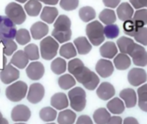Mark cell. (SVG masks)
Segmentation results:
<instances>
[{"label":"cell","mask_w":147,"mask_h":124,"mask_svg":"<svg viewBox=\"0 0 147 124\" xmlns=\"http://www.w3.org/2000/svg\"><path fill=\"white\" fill-rule=\"evenodd\" d=\"M104 35H105V37L108 39H114L118 37L119 35V26L114 23L106 25V27H104Z\"/></svg>","instance_id":"b9f144b4"},{"label":"cell","mask_w":147,"mask_h":124,"mask_svg":"<svg viewBox=\"0 0 147 124\" xmlns=\"http://www.w3.org/2000/svg\"><path fill=\"white\" fill-rule=\"evenodd\" d=\"M131 19L138 29L144 27V25L147 24V9L143 8L138 10L136 12H134Z\"/></svg>","instance_id":"836d02e7"},{"label":"cell","mask_w":147,"mask_h":124,"mask_svg":"<svg viewBox=\"0 0 147 124\" xmlns=\"http://www.w3.org/2000/svg\"><path fill=\"white\" fill-rule=\"evenodd\" d=\"M52 37L59 43H65L68 41L72 35L71 21L66 15L59 16L54 23V29L52 31Z\"/></svg>","instance_id":"7a4b0ae2"},{"label":"cell","mask_w":147,"mask_h":124,"mask_svg":"<svg viewBox=\"0 0 147 124\" xmlns=\"http://www.w3.org/2000/svg\"><path fill=\"white\" fill-rule=\"evenodd\" d=\"M15 39L20 45H26L30 41V34L26 29H20L17 30Z\"/></svg>","instance_id":"60d3db41"},{"label":"cell","mask_w":147,"mask_h":124,"mask_svg":"<svg viewBox=\"0 0 147 124\" xmlns=\"http://www.w3.org/2000/svg\"><path fill=\"white\" fill-rule=\"evenodd\" d=\"M16 33V24L6 16H0V42L6 39H14Z\"/></svg>","instance_id":"ba28073f"},{"label":"cell","mask_w":147,"mask_h":124,"mask_svg":"<svg viewBox=\"0 0 147 124\" xmlns=\"http://www.w3.org/2000/svg\"><path fill=\"white\" fill-rule=\"evenodd\" d=\"M67 70L76 80L83 85L86 89L94 91L97 88L100 83L98 75L85 67L80 59L75 58L71 59L67 64Z\"/></svg>","instance_id":"6da1fadb"},{"label":"cell","mask_w":147,"mask_h":124,"mask_svg":"<svg viewBox=\"0 0 147 124\" xmlns=\"http://www.w3.org/2000/svg\"><path fill=\"white\" fill-rule=\"evenodd\" d=\"M122 118L119 116H111L107 124H122Z\"/></svg>","instance_id":"681fc988"},{"label":"cell","mask_w":147,"mask_h":124,"mask_svg":"<svg viewBox=\"0 0 147 124\" xmlns=\"http://www.w3.org/2000/svg\"><path fill=\"white\" fill-rule=\"evenodd\" d=\"M100 20L106 25L113 24L116 21V14L112 9H104L99 15Z\"/></svg>","instance_id":"8d00e7d4"},{"label":"cell","mask_w":147,"mask_h":124,"mask_svg":"<svg viewBox=\"0 0 147 124\" xmlns=\"http://www.w3.org/2000/svg\"><path fill=\"white\" fill-rule=\"evenodd\" d=\"M38 1L42 2L43 4L48 5H55L59 2V0H38Z\"/></svg>","instance_id":"f5cc1de1"},{"label":"cell","mask_w":147,"mask_h":124,"mask_svg":"<svg viewBox=\"0 0 147 124\" xmlns=\"http://www.w3.org/2000/svg\"><path fill=\"white\" fill-rule=\"evenodd\" d=\"M76 84V80L70 73L60 76L58 79V85L62 90H69L73 88Z\"/></svg>","instance_id":"e575fe53"},{"label":"cell","mask_w":147,"mask_h":124,"mask_svg":"<svg viewBox=\"0 0 147 124\" xmlns=\"http://www.w3.org/2000/svg\"><path fill=\"white\" fill-rule=\"evenodd\" d=\"M49 33V27L43 22H36L30 27V35L35 40H41Z\"/></svg>","instance_id":"d6986e66"},{"label":"cell","mask_w":147,"mask_h":124,"mask_svg":"<svg viewBox=\"0 0 147 124\" xmlns=\"http://www.w3.org/2000/svg\"><path fill=\"white\" fill-rule=\"evenodd\" d=\"M119 97L123 100L126 108H133L137 104L138 97L136 91L132 89H124L119 92Z\"/></svg>","instance_id":"e0dca14e"},{"label":"cell","mask_w":147,"mask_h":124,"mask_svg":"<svg viewBox=\"0 0 147 124\" xmlns=\"http://www.w3.org/2000/svg\"><path fill=\"white\" fill-rule=\"evenodd\" d=\"M129 2L130 5L137 10L147 7V0H129Z\"/></svg>","instance_id":"bcb514c9"},{"label":"cell","mask_w":147,"mask_h":124,"mask_svg":"<svg viewBox=\"0 0 147 124\" xmlns=\"http://www.w3.org/2000/svg\"><path fill=\"white\" fill-rule=\"evenodd\" d=\"M42 4L38 0H29L25 3L24 11L30 17H37L42 11Z\"/></svg>","instance_id":"83f0119b"},{"label":"cell","mask_w":147,"mask_h":124,"mask_svg":"<svg viewBox=\"0 0 147 124\" xmlns=\"http://www.w3.org/2000/svg\"><path fill=\"white\" fill-rule=\"evenodd\" d=\"M107 108L110 113L114 115H119L124 112L125 106L122 99H120L119 97H114L107 103Z\"/></svg>","instance_id":"d4e9b609"},{"label":"cell","mask_w":147,"mask_h":124,"mask_svg":"<svg viewBox=\"0 0 147 124\" xmlns=\"http://www.w3.org/2000/svg\"><path fill=\"white\" fill-rule=\"evenodd\" d=\"M31 111L29 107L24 104H18L12 109L11 119L16 122H25L30 120Z\"/></svg>","instance_id":"7c38bea8"},{"label":"cell","mask_w":147,"mask_h":124,"mask_svg":"<svg viewBox=\"0 0 147 124\" xmlns=\"http://www.w3.org/2000/svg\"><path fill=\"white\" fill-rule=\"evenodd\" d=\"M133 37L138 43L142 44L143 46H147V28H139Z\"/></svg>","instance_id":"ee69618b"},{"label":"cell","mask_w":147,"mask_h":124,"mask_svg":"<svg viewBox=\"0 0 147 124\" xmlns=\"http://www.w3.org/2000/svg\"><path fill=\"white\" fill-rule=\"evenodd\" d=\"M0 124H9V121L4 117H0Z\"/></svg>","instance_id":"db71d44e"},{"label":"cell","mask_w":147,"mask_h":124,"mask_svg":"<svg viewBox=\"0 0 147 124\" xmlns=\"http://www.w3.org/2000/svg\"><path fill=\"white\" fill-rule=\"evenodd\" d=\"M116 13H117L119 19L125 22L126 20H130L132 18L133 14H134V10H133V7L129 3L125 2L118 5Z\"/></svg>","instance_id":"44dd1931"},{"label":"cell","mask_w":147,"mask_h":124,"mask_svg":"<svg viewBox=\"0 0 147 124\" xmlns=\"http://www.w3.org/2000/svg\"><path fill=\"white\" fill-rule=\"evenodd\" d=\"M19 77L20 73L18 69H17L11 63L7 64L0 72V79L5 85H9L15 82L19 79Z\"/></svg>","instance_id":"30bf717a"},{"label":"cell","mask_w":147,"mask_h":124,"mask_svg":"<svg viewBox=\"0 0 147 124\" xmlns=\"http://www.w3.org/2000/svg\"><path fill=\"white\" fill-rule=\"evenodd\" d=\"M123 29L125 35H128L129 36H134L137 30L138 29V28L136 26L135 23L132 21V19L130 20H126L124 22L123 24Z\"/></svg>","instance_id":"7bdbcfd3"},{"label":"cell","mask_w":147,"mask_h":124,"mask_svg":"<svg viewBox=\"0 0 147 124\" xmlns=\"http://www.w3.org/2000/svg\"><path fill=\"white\" fill-rule=\"evenodd\" d=\"M7 65V58L0 51V71Z\"/></svg>","instance_id":"f907efd6"},{"label":"cell","mask_w":147,"mask_h":124,"mask_svg":"<svg viewBox=\"0 0 147 124\" xmlns=\"http://www.w3.org/2000/svg\"><path fill=\"white\" fill-rule=\"evenodd\" d=\"M15 124H25L24 122H17V123H15Z\"/></svg>","instance_id":"9f6ffc18"},{"label":"cell","mask_w":147,"mask_h":124,"mask_svg":"<svg viewBox=\"0 0 147 124\" xmlns=\"http://www.w3.org/2000/svg\"><path fill=\"white\" fill-rule=\"evenodd\" d=\"M17 2H18V3H21V4H24V3H26L28 0H16Z\"/></svg>","instance_id":"11a10c76"},{"label":"cell","mask_w":147,"mask_h":124,"mask_svg":"<svg viewBox=\"0 0 147 124\" xmlns=\"http://www.w3.org/2000/svg\"><path fill=\"white\" fill-rule=\"evenodd\" d=\"M76 124H94L91 117H89L87 115H82L78 117Z\"/></svg>","instance_id":"7dc6e473"},{"label":"cell","mask_w":147,"mask_h":124,"mask_svg":"<svg viewBox=\"0 0 147 124\" xmlns=\"http://www.w3.org/2000/svg\"><path fill=\"white\" fill-rule=\"evenodd\" d=\"M79 17L83 22L88 23L95 18L96 13H95V11L94 8H92L90 6H85V7H82L80 9Z\"/></svg>","instance_id":"74e56055"},{"label":"cell","mask_w":147,"mask_h":124,"mask_svg":"<svg viewBox=\"0 0 147 124\" xmlns=\"http://www.w3.org/2000/svg\"><path fill=\"white\" fill-rule=\"evenodd\" d=\"M59 53L61 57L65 59H72L77 55V51L74 43L67 42L60 47Z\"/></svg>","instance_id":"f546056e"},{"label":"cell","mask_w":147,"mask_h":124,"mask_svg":"<svg viewBox=\"0 0 147 124\" xmlns=\"http://www.w3.org/2000/svg\"><path fill=\"white\" fill-rule=\"evenodd\" d=\"M50 68H51V71L55 74L61 75L67 70V62L64 59H62L61 57L56 58L51 62Z\"/></svg>","instance_id":"4dcf8cb0"},{"label":"cell","mask_w":147,"mask_h":124,"mask_svg":"<svg viewBox=\"0 0 147 124\" xmlns=\"http://www.w3.org/2000/svg\"><path fill=\"white\" fill-rule=\"evenodd\" d=\"M44 95L45 90L43 85L39 83H34L29 88V91L27 92V99L30 103L36 104L42 100Z\"/></svg>","instance_id":"8fae6325"},{"label":"cell","mask_w":147,"mask_h":124,"mask_svg":"<svg viewBox=\"0 0 147 124\" xmlns=\"http://www.w3.org/2000/svg\"><path fill=\"white\" fill-rule=\"evenodd\" d=\"M5 15L16 25H20L26 20L24 9L19 4L15 2H11L7 5L5 7Z\"/></svg>","instance_id":"52a82bcc"},{"label":"cell","mask_w":147,"mask_h":124,"mask_svg":"<svg viewBox=\"0 0 147 124\" xmlns=\"http://www.w3.org/2000/svg\"><path fill=\"white\" fill-rule=\"evenodd\" d=\"M67 97L73 110L81 112L85 109L87 104V94L82 87H75L71 89L67 93Z\"/></svg>","instance_id":"277c9868"},{"label":"cell","mask_w":147,"mask_h":124,"mask_svg":"<svg viewBox=\"0 0 147 124\" xmlns=\"http://www.w3.org/2000/svg\"><path fill=\"white\" fill-rule=\"evenodd\" d=\"M39 116L41 120L45 122H50L56 119L57 112L53 107H44L39 112Z\"/></svg>","instance_id":"d590c367"},{"label":"cell","mask_w":147,"mask_h":124,"mask_svg":"<svg viewBox=\"0 0 147 124\" xmlns=\"http://www.w3.org/2000/svg\"><path fill=\"white\" fill-rule=\"evenodd\" d=\"M24 53L26 54L27 58L29 59V60H37L40 58V53H39V49L37 47V46L36 44L30 43L29 45H27L24 49Z\"/></svg>","instance_id":"f35d334b"},{"label":"cell","mask_w":147,"mask_h":124,"mask_svg":"<svg viewBox=\"0 0 147 124\" xmlns=\"http://www.w3.org/2000/svg\"><path fill=\"white\" fill-rule=\"evenodd\" d=\"M96 94L100 99L107 101V100L111 99L113 97H114L115 89L112 84L108 82H104V83H101L97 88Z\"/></svg>","instance_id":"2e32d148"},{"label":"cell","mask_w":147,"mask_h":124,"mask_svg":"<svg viewBox=\"0 0 147 124\" xmlns=\"http://www.w3.org/2000/svg\"><path fill=\"white\" fill-rule=\"evenodd\" d=\"M122 124H139L138 120L134 117H126L124 119Z\"/></svg>","instance_id":"816d5d0a"},{"label":"cell","mask_w":147,"mask_h":124,"mask_svg":"<svg viewBox=\"0 0 147 124\" xmlns=\"http://www.w3.org/2000/svg\"><path fill=\"white\" fill-rule=\"evenodd\" d=\"M95 71L100 77L108 78L113 74L114 71V66L110 60L106 59H100L96 63Z\"/></svg>","instance_id":"9a60e30c"},{"label":"cell","mask_w":147,"mask_h":124,"mask_svg":"<svg viewBox=\"0 0 147 124\" xmlns=\"http://www.w3.org/2000/svg\"><path fill=\"white\" fill-rule=\"evenodd\" d=\"M131 64V59L129 57V55L125 54V53H119L114 57L113 59V65L115 66L116 69L118 70H126L129 68V67Z\"/></svg>","instance_id":"cb8c5ba5"},{"label":"cell","mask_w":147,"mask_h":124,"mask_svg":"<svg viewBox=\"0 0 147 124\" xmlns=\"http://www.w3.org/2000/svg\"><path fill=\"white\" fill-rule=\"evenodd\" d=\"M74 45H75L78 53L82 55L88 54L92 49L91 43L89 42L88 39L85 36H80L75 39V41H74Z\"/></svg>","instance_id":"7402d4cb"},{"label":"cell","mask_w":147,"mask_h":124,"mask_svg":"<svg viewBox=\"0 0 147 124\" xmlns=\"http://www.w3.org/2000/svg\"><path fill=\"white\" fill-rule=\"evenodd\" d=\"M50 104L55 109L63 110L64 109H67L69 105L68 98L66 94L62 92H57L52 96L50 99Z\"/></svg>","instance_id":"ac0fdd59"},{"label":"cell","mask_w":147,"mask_h":124,"mask_svg":"<svg viewBox=\"0 0 147 124\" xmlns=\"http://www.w3.org/2000/svg\"><path fill=\"white\" fill-rule=\"evenodd\" d=\"M79 5V0H60V6L64 11H74Z\"/></svg>","instance_id":"f6af8a7d"},{"label":"cell","mask_w":147,"mask_h":124,"mask_svg":"<svg viewBox=\"0 0 147 124\" xmlns=\"http://www.w3.org/2000/svg\"><path fill=\"white\" fill-rule=\"evenodd\" d=\"M58 16V10L55 7L45 6L41 12V19L46 23H53Z\"/></svg>","instance_id":"4316f807"},{"label":"cell","mask_w":147,"mask_h":124,"mask_svg":"<svg viewBox=\"0 0 147 124\" xmlns=\"http://www.w3.org/2000/svg\"><path fill=\"white\" fill-rule=\"evenodd\" d=\"M45 73L44 66L42 63L39 61H34L31 62L30 64H29L26 67V74L29 79L31 80H39L41 79Z\"/></svg>","instance_id":"4fadbf2b"},{"label":"cell","mask_w":147,"mask_h":124,"mask_svg":"<svg viewBox=\"0 0 147 124\" xmlns=\"http://www.w3.org/2000/svg\"><path fill=\"white\" fill-rule=\"evenodd\" d=\"M59 43L52 36H46L40 41L41 56L46 60L54 59L58 52Z\"/></svg>","instance_id":"8992f818"},{"label":"cell","mask_w":147,"mask_h":124,"mask_svg":"<svg viewBox=\"0 0 147 124\" xmlns=\"http://www.w3.org/2000/svg\"><path fill=\"white\" fill-rule=\"evenodd\" d=\"M1 43L3 44V53H4L5 55L11 56L18 49V45L13 41V39L4 40Z\"/></svg>","instance_id":"ab89813d"},{"label":"cell","mask_w":147,"mask_h":124,"mask_svg":"<svg viewBox=\"0 0 147 124\" xmlns=\"http://www.w3.org/2000/svg\"><path fill=\"white\" fill-rule=\"evenodd\" d=\"M0 117H3V115H2V113L0 112Z\"/></svg>","instance_id":"6f0895ef"},{"label":"cell","mask_w":147,"mask_h":124,"mask_svg":"<svg viewBox=\"0 0 147 124\" xmlns=\"http://www.w3.org/2000/svg\"><path fill=\"white\" fill-rule=\"evenodd\" d=\"M110 117V112L105 108H100L96 109L93 115L94 121L96 124H107Z\"/></svg>","instance_id":"d6a6232c"},{"label":"cell","mask_w":147,"mask_h":124,"mask_svg":"<svg viewBox=\"0 0 147 124\" xmlns=\"http://www.w3.org/2000/svg\"><path fill=\"white\" fill-rule=\"evenodd\" d=\"M28 92V85L24 81H17L10 85L5 89L6 97L11 102H19L23 100Z\"/></svg>","instance_id":"5b68a950"},{"label":"cell","mask_w":147,"mask_h":124,"mask_svg":"<svg viewBox=\"0 0 147 124\" xmlns=\"http://www.w3.org/2000/svg\"><path fill=\"white\" fill-rule=\"evenodd\" d=\"M86 34L89 42L94 46H99L105 41L104 27L99 21H93L86 27Z\"/></svg>","instance_id":"3957f363"},{"label":"cell","mask_w":147,"mask_h":124,"mask_svg":"<svg viewBox=\"0 0 147 124\" xmlns=\"http://www.w3.org/2000/svg\"><path fill=\"white\" fill-rule=\"evenodd\" d=\"M10 63L18 69H24L29 64V59L23 50H18L12 54Z\"/></svg>","instance_id":"ffe728a7"},{"label":"cell","mask_w":147,"mask_h":124,"mask_svg":"<svg viewBox=\"0 0 147 124\" xmlns=\"http://www.w3.org/2000/svg\"><path fill=\"white\" fill-rule=\"evenodd\" d=\"M128 55L131 57L135 66L142 67L147 66V52L143 46L135 43Z\"/></svg>","instance_id":"9c48e42d"},{"label":"cell","mask_w":147,"mask_h":124,"mask_svg":"<svg viewBox=\"0 0 147 124\" xmlns=\"http://www.w3.org/2000/svg\"><path fill=\"white\" fill-rule=\"evenodd\" d=\"M102 2L106 7H108L109 9H113L115 7H118L120 3V0H102Z\"/></svg>","instance_id":"c3c4849f"},{"label":"cell","mask_w":147,"mask_h":124,"mask_svg":"<svg viewBox=\"0 0 147 124\" xmlns=\"http://www.w3.org/2000/svg\"><path fill=\"white\" fill-rule=\"evenodd\" d=\"M100 53L105 59H113L118 53L117 45L113 41L105 42L100 48Z\"/></svg>","instance_id":"603a6c76"},{"label":"cell","mask_w":147,"mask_h":124,"mask_svg":"<svg viewBox=\"0 0 147 124\" xmlns=\"http://www.w3.org/2000/svg\"><path fill=\"white\" fill-rule=\"evenodd\" d=\"M138 101L137 103L139 109L144 112H147V84L141 85L137 91Z\"/></svg>","instance_id":"f1b7e54d"},{"label":"cell","mask_w":147,"mask_h":124,"mask_svg":"<svg viewBox=\"0 0 147 124\" xmlns=\"http://www.w3.org/2000/svg\"><path fill=\"white\" fill-rule=\"evenodd\" d=\"M0 44H1V42H0Z\"/></svg>","instance_id":"91938a15"},{"label":"cell","mask_w":147,"mask_h":124,"mask_svg":"<svg viewBox=\"0 0 147 124\" xmlns=\"http://www.w3.org/2000/svg\"><path fill=\"white\" fill-rule=\"evenodd\" d=\"M134 44H135V42L131 39L125 37V36H122L117 41V47L119 49L120 53H125L127 55L131 52Z\"/></svg>","instance_id":"1f68e13d"},{"label":"cell","mask_w":147,"mask_h":124,"mask_svg":"<svg viewBox=\"0 0 147 124\" xmlns=\"http://www.w3.org/2000/svg\"><path fill=\"white\" fill-rule=\"evenodd\" d=\"M47 124H55V123H54V122H51V123H49H49H47Z\"/></svg>","instance_id":"680465c9"},{"label":"cell","mask_w":147,"mask_h":124,"mask_svg":"<svg viewBox=\"0 0 147 124\" xmlns=\"http://www.w3.org/2000/svg\"><path fill=\"white\" fill-rule=\"evenodd\" d=\"M127 79L131 85L138 86L146 82L147 74L146 72L142 68H133L128 73Z\"/></svg>","instance_id":"5bb4252c"},{"label":"cell","mask_w":147,"mask_h":124,"mask_svg":"<svg viewBox=\"0 0 147 124\" xmlns=\"http://www.w3.org/2000/svg\"><path fill=\"white\" fill-rule=\"evenodd\" d=\"M76 120V114L73 110L65 109L57 115L58 124H74Z\"/></svg>","instance_id":"484cf974"}]
</instances>
